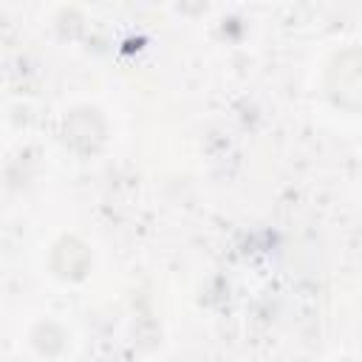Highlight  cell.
<instances>
[{"label": "cell", "mask_w": 362, "mask_h": 362, "mask_svg": "<svg viewBox=\"0 0 362 362\" xmlns=\"http://www.w3.org/2000/svg\"><path fill=\"white\" fill-rule=\"evenodd\" d=\"M328 88L337 105L354 110L362 107V51H348L337 57L328 74Z\"/></svg>", "instance_id": "obj_1"}]
</instances>
